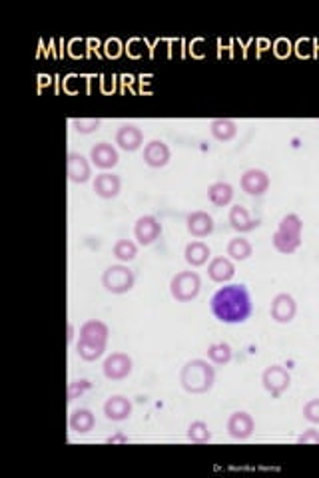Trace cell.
Segmentation results:
<instances>
[{"instance_id":"cell-7","label":"cell","mask_w":319,"mask_h":478,"mask_svg":"<svg viewBox=\"0 0 319 478\" xmlns=\"http://www.w3.org/2000/svg\"><path fill=\"white\" fill-rule=\"evenodd\" d=\"M162 235V223L158 221V218L154 215H142L138 218L134 225V237L138 241V246L148 247L152 244H156Z\"/></svg>"},{"instance_id":"cell-8","label":"cell","mask_w":319,"mask_h":478,"mask_svg":"<svg viewBox=\"0 0 319 478\" xmlns=\"http://www.w3.org/2000/svg\"><path fill=\"white\" fill-rule=\"evenodd\" d=\"M66 170H68V180L72 184H86L92 178V166L86 156H82L80 152H68Z\"/></svg>"},{"instance_id":"cell-17","label":"cell","mask_w":319,"mask_h":478,"mask_svg":"<svg viewBox=\"0 0 319 478\" xmlns=\"http://www.w3.org/2000/svg\"><path fill=\"white\" fill-rule=\"evenodd\" d=\"M80 339L82 341H90V343H98V345H108V339H110V327L100 321V319H90L86 321L82 327H80Z\"/></svg>"},{"instance_id":"cell-5","label":"cell","mask_w":319,"mask_h":478,"mask_svg":"<svg viewBox=\"0 0 319 478\" xmlns=\"http://www.w3.org/2000/svg\"><path fill=\"white\" fill-rule=\"evenodd\" d=\"M134 371V361L128 353H112L104 359L102 373L108 380L128 379Z\"/></svg>"},{"instance_id":"cell-18","label":"cell","mask_w":319,"mask_h":478,"mask_svg":"<svg viewBox=\"0 0 319 478\" xmlns=\"http://www.w3.org/2000/svg\"><path fill=\"white\" fill-rule=\"evenodd\" d=\"M104 415L108 420L114 423H122L132 415V403L130 399H126L124 394H112L110 399L104 403Z\"/></svg>"},{"instance_id":"cell-3","label":"cell","mask_w":319,"mask_h":478,"mask_svg":"<svg viewBox=\"0 0 319 478\" xmlns=\"http://www.w3.org/2000/svg\"><path fill=\"white\" fill-rule=\"evenodd\" d=\"M136 285L134 271L128 267V263H116L106 267L102 273V287L112 295H124L132 291Z\"/></svg>"},{"instance_id":"cell-10","label":"cell","mask_w":319,"mask_h":478,"mask_svg":"<svg viewBox=\"0 0 319 478\" xmlns=\"http://www.w3.org/2000/svg\"><path fill=\"white\" fill-rule=\"evenodd\" d=\"M295 313H297V303L289 293H278L271 299L270 315L275 323H282V325L292 323L295 319Z\"/></svg>"},{"instance_id":"cell-35","label":"cell","mask_w":319,"mask_h":478,"mask_svg":"<svg viewBox=\"0 0 319 478\" xmlns=\"http://www.w3.org/2000/svg\"><path fill=\"white\" fill-rule=\"evenodd\" d=\"M297 442H299V444H319V430L315 429L304 430V434L297 437Z\"/></svg>"},{"instance_id":"cell-23","label":"cell","mask_w":319,"mask_h":478,"mask_svg":"<svg viewBox=\"0 0 319 478\" xmlns=\"http://www.w3.org/2000/svg\"><path fill=\"white\" fill-rule=\"evenodd\" d=\"M208 199L216 208H226L233 199V187L228 182H216L208 187Z\"/></svg>"},{"instance_id":"cell-6","label":"cell","mask_w":319,"mask_h":478,"mask_svg":"<svg viewBox=\"0 0 319 478\" xmlns=\"http://www.w3.org/2000/svg\"><path fill=\"white\" fill-rule=\"evenodd\" d=\"M261 383H263V389L270 392L273 399L282 397L283 392L289 389L292 385V375L287 373V369L282 367V365H271L263 371L261 375Z\"/></svg>"},{"instance_id":"cell-28","label":"cell","mask_w":319,"mask_h":478,"mask_svg":"<svg viewBox=\"0 0 319 478\" xmlns=\"http://www.w3.org/2000/svg\"><path fill=\"white\" fill-rule=\"evenodd\" d=\"M208 361L211 363V365H218V367H221V365H228L230 361H232L233 357V351L232 347L228 343H211L208 347Z\"/></svg>"},{"instance_id":"cell-22","label":"cell","mask_w":319,"mask_h":478,"mask_svg":"<svg viewBox=\"0 0 319 478\" xmlns=\"http://www.w3.org/2000/svg\"><path fill=\"white\" fill-rule=\"evenodd\" d=\"M209 255H211V251H209V247L206 246L204 241H192V244H188L184 249L185 263L192 265V267H202V265H206Z\"/></svg>"},{"instance_id":"cell-32","label":"cell","mask_w":319,"mask_h":478,"mask_svg":"<svg viewBox=\"0 0 319 478\" xmlns=\"http://www.w3.org/2000/svg\"><path fill=\"white\" fill-rule=\"evenodd\" d=\"M100 126H102L100 118H74L72 120V128L82 135L94 134L96 130H100Z\"/></svg>"},{"instance_id":"cell-19","label":"cell","mask_w":319,"mask_h":478,"mask_svg":"<svg viewBox=\"0 0 319 478\" xmlns=\"http://www.w3.org/2000/svg\"><path fill=\"white\" fill-rule=\"evenodd\" d=\"M235 275V265L230 258H214L208 265V277L216 283L232 281Z\"/></svg>"},{"instance_id":"cell-12","label":"cell","mask_w":319,"mask_h":478,"mask_svg":"<svg viewBox=\"0 0 319 478\" xmlns=\"http://www.w3.org/2000/svg\"><path fill=\"white\" fill-rule=\"evenodd\" d=\"M114 142L122 152H136L144 146V132L136 124H122L116 130Z\"/></svg>"},{"instance_id":"cell-26","label":"cell","mask_w":319,"mask_h":478,"mask_svg":"<svg viewBox=\"0 0 319 478\" xmlns=\"http://www.w3.org/2000/svg\"><path fill=\"white\" fill-rule=\"evenodd\" d=\"M252 253H254V247H252V244L247 239H244V237H233V239H230V244H228V255H230L232 261H246V259L252 258Z\"/></svg>"},{"instance_id":"cell-34","label":"cell","mask_w":319,"mask_h":478,"mask_svg":"<svg viewBox=\"0 0 319 478\" xmlns=\"http://www.w3.org/2000/svg\"><path fill=\"white\" fill-rule=\"evenodd\" d=\"M304 418L313 425H319V399H311L304 405Z\"/></svg>"},{"instance_id":"cell-1","label":"cell","mask_w":319,"mask_h":478,"mask_svg":"<svg viewBox=\"0 0 319 478\" xmlns=\"http://www.w3.org/2000/svg\"><path fill=\"white\" fill-rule=\"evenodd\" d=\"M209 307L214 317L228 323V325H235V323H244L249 319L252 311H254V303H252V295L247 291L246 285H226L220 287L216 293L209 299Z\"/></svg>"},{"instance_id":"cell-30","label":"cell","mask_w":319,"mask_h":478,"mask_svg":"<svg viewBox=\"0 0 319 478\" xmlns=\"http://www.w3.org/2000/svg\"><path fill=\"white\" fill-rule=\"evenodd\" d=\"M278 232L285 233V235H294V237H301V232H304V221L297 213H287L283 215L282 221H280V227Z\"/></svg>"},{"instance_id":"cell-11","label":"cell","mask_w":319,"mask_h":478,"mask_svg":"<svg viewBox=\"0 0 319 478\" xmlns=\"http://www.w3.org/2000/svg\"><path fill=\"white\" fill-rule=\"evenodd\" d=\"M256 430V420L246 411H237L228 418V434L233 441H247Z\"/></svg>"},{"instance_id":"cell-16","label":"cell","mask_w":319,"mask_h":478,"mask_svg":"<svg viewBox=\"0 0 319 478\" xmlns=\"http://www.w3.org/2000/svg\"><path fill=\"white\" fill-rule=\"evenodd\" d=\"M120 190H122V180L116 173L102 172L94 180V192L102 199H114V197H118L120 196Z\"/></svg>"},{"instance_id":"cell-31","label":"cell","mask_w":319,"mask_h":478,"mask_svg":"<svg viewBox=\"0 0 319 478\" xmlns=\"http://www.w3.org/2000/svg\"><path fill=\"white\" fill-rule=\"evenodd\" d=\"M188 439L192 442H197V444H204V442L211 441V432H209V427L204 423V420H194L190 427H188Z\"/></svg>"},{"instance_id":"cell-2","label":"cell","mask_w":319,"mask_h":478,"mask_svg":"<svg viewBox=\"0 0 319 478\" xmlns=\"http://www.w3.org/2000/svg\"><path fill=\"white\" fill-rule=\"evenodd\" d=\"M216 383V369L206 359H192L180 371V385L190 394H204L211 391Z\"/></svg>"},{"instance_id":"cell-21","label":"cell","mask_w":319,"mask_h":478,"mask_svg":"<svg viewBox=\"0 0 319 478\" xmlns=\"http://www.w3.org/2000/svg\"><path fill=\"white\" fill-rule=\"evenodd\" d=\"M68 425H70V430L76 432V434H88L90 430L96 427V417H94V413L90 409H76L70 415Z\"/></svg>"},{"instance_id":"cell-25","label":"cell","mask_w":319,"mask_h":478,"mask_svg":"<svg viewBox=\"0 0 319 478\" xmlns=\"http://www.w3.org/2000/svg\"><path fill=\"white\" fill-rule=\"evenodd\" d=\"M106 347H108V345L90 343V341H82V339H80V341L76 343V353H78V357H80L82 361L94 363V361H98L100 357H104Z\"/></svg>"},{"instance_id":"cell-14","label":"cell","mask_w":319,"mask_h":478,"mask_svg":"<svg viewBox=\"0 0 319 478\" xmlns=\"http://www.w3.org/2000/svg\"><path fill=\"white\" fill-rule=\"evenodd\" d=\"M170 159H172V152L162 140H152L144 146V164L148 168H154V170L166 168Z\"/></svg>"},{"instance_id":"cell-13","label":"cell","mask_w":319,"mask_h":478,"mask_svg":"<svg viewBox=\"0 0 319 478\" xmlns=\"http://www.w3.org/2000/svg\"><path fill=\"white\" fill-rule=\"evenodd\" d=\"M90 159H92V164H94L98 170L108 172V170H114V168L118 166L120 154H118V150L112 146V144H108V142H100V144L92 146V150H90Z\"/></svg>"},{"instance_id":"cell-37","label":"cell","mask_w":319,"mask_h":478,"mask_svg":"<svg viewBox=\"0 0 319 478\" xmlns=\"http://www.w3.org/2000/svg\"><path fill=\"white\" fill-rule=\"evenodd\" d=\"M72 339H74V325L72 323H68V341L72 343Z\"/></svg>"},{"instance_id":"cell-33","label":"cell","mask_w":319,"mask_h":478,"mask_svg":"<svg viewBox=\"0 0 319 478\" xmlns=\"http://www.w3.org/2000/svg\"><path fill=\"white\" fill-rule=\"evenodd\" d=\"M92 389V383L88 379H80V380H72L68 385V403H72L74 399L82 397L84 392H88Z\"/></svg>"},{"instance_id":"cell-27","label":"cell","mask_w":319,"mask_h":478,"mask_svg":"<svg viewBox=\"0 0 319 478\" xmlns=\"http://www.w3.org/2000/svg\"><path fill=\"white\" fill-rule=\"evenodd\" d=\"M112 253L120 263H130L138 258V244H134L132 239H118L112 247Z\"/></svg>"},{"instance_id":"cell-29","label":"cell","mask_w":319,"mask_h":478,"mask_svg":"<svg viewBox=\"0 0 319 478\" xmlns=\"http://www.w3.org/2000/svg\"><path fill=\"white\" fill-rule=\"evenodd\" d=\"M271 241H273V247H275V249H278L280 253H285V255H289V253L297 251V249H299V246H301V237L285 235V233H282V232L273 233Z\"/></svg>"},{"instance_id":"cell-15","label":"cell","mask_w":319,"mask_h":478,"mask_svg":"<svg viewBox=\"0 0 319 478\" xmlns=\"http://www.w3.org/2000/svg\"><path fill=\"white\" fill-rule=\"evenodd\" d=\"M185 227L188 233L196 239H204L214 232V218L206 213V211H192L185 218Z\"/></svg>"},{"instance_id":"cell-20","label":"cell","mask_w":319,"mask_h":478,"mask_svg":"<svg viewBox=\"0 0 319 478\" xmlns=\"http://www.w3.org/2000/svg\"><path fill=\"white\" fill-rule=\"evenodd\" d=\"M228 221H230V227L237 233H247L258 227V221L249 215V211H247L244 206H233V208L230 209V218H228Z\"/></svg>"},{"instance_id":"cell-24","label":"cell","mask_w":319,"mask_h":478,"mask_svg":"<svg viewBox=\"0 0 319 478\" xmlns=\"http://www.w3.org/2000/svg\"><path fill=\"white\" fill-rule=\"evenodd\" d=\"M209 132L218 142H230L237 135V124L230 118H218L209 124Z\"/></svg>"},{"instance_id":"cell-4","label":"cell","mask_w":319,"mask_h":478,"mask_svg":"<svg viewBox=\"0 0 319 478\" xmlns=\"http://www.w3.org/2000/svg\"><path fill=\"white\" fill-rule=\"evenodd\" d=\"M200 291H202V279L196 271H180L170 281V295L178 303L194 301Z\"/></svg>"},{"instance_id":"cell-9","label":"cell","mask_w":319,"mask_h":478,"mask_svg":"<svg viewBox=\"0 0 319 478\" xmlns=\"http://www.w3.org/2000/svg\"><path fill=\"white\" fill-rule=\"evenodd\" d=\"M240 187L246 192L247 196H263L270 190V175L263 170H258V168L246 170L240 178Z\"/></svg>"},{"instance_id":"cell-36","label":"cell","mask_w":319,"mask_h":478,"mask_svg":"<svg viewBox=\"0 0 319 478\" xmlns=\"http://www.w3.org/2000/svg\"><path fill=\"white\" fill-rule=\"evenodd\" d=\"M128 441H130V439H128V434H124L122 430L114 432V434H110V437L106 439V442H108V444H126Z\"/></svg>"}]
</instances>
